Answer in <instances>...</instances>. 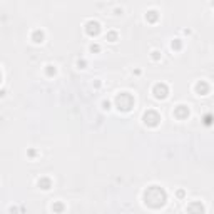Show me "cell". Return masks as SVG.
Instances as JSON below:
<instances>
[{
	"label": "cell",
	"mask_w": 214,
	"mask_h": 214,
	"mask_svg": "<svg viewBox=\"0 0 214 214\" xmlns=\"http://www.w3.org/2000/svg\"><path fill=\"white\" fill-rule=\"evenodd\" d=\"M167 194L162 187L159 186H149L144 191V203L146 206H149L151 209H159L166 204Z\"/></svg>",
	"instance_id": "6da1fadb"
},
{
	"label": "cell",
	"mask_w": 214,
	"mask_h": 214,
	"mask_svg": "<svg viewBox=\"0 0 214 214\" xmlns=\"http://www.w3.org/2000/svg\"><path fill=\"white\" fill-rule=\"evenodd\" d=\"M116 105H117L119 110H122V112H129V110L134 107V97L131 96L129 92H121L116 97Z\"/></svg>",
	"instance_id": "7a4b0ae2"
},
{
	"label": "cell",
	"mask_w": 214,
	"mask_h": 214,
	"mask_svg": "<svg viewBox=\"0 0 214 214\" xmlns=\"http://www.w3.org/2000/svg\"><path fill=\"white\" fill-rule=\"evenodd\" d=\"M159 122H160V116L156 110H147V112L144 114V124L146 126L156 127V126H159Z\"/></svg>",
	"instance_id": "3957f363"
},
{
	"label": "cell",
	"mask_w": 214,
	"mask_h": 214,
	"mask_svg": "<svg viewBox=\"0 0 214 214\" xmlns=\"http://www.w3.org/2000/svg\"><path fill=\"white\" fill-rule=\"evenodd\" d=\"M152 92H154V97H156V99H166L167 94H169V87H167L164 82H159V84L154 85Z\"/></svg>",
	"instance_id": "277c9868"
},
{
	"label": "cell",
	"mask_w": 214,
	"mask_h": 214,
	"mask_svg": "<svg viewBox=\"0 0 214 214\" xmlns=\"http://www.w3.org/2000/svg\"><path fill=\"white\" fill-rule=\"evenodd\" d=\"M85 32H87V35H90V37H97L101 34V24L96 22V20H89V22L85 24Z\"/></svg>",
	"instance_id": "5b68a950"
},
{
	"label": "cell",
	"mask_w": 214,
	"mask_h": 214,
	"mask_svg": "<svg viewBox=\"0 0 214 214\" xmlns=\"http://www.w3.org/2000/svg\"><path fill=\"white\" fill-rule=\"evenodd\" d=\"M189 116V109L186 105H178L174 109V117H178V119H186Z\"/></svg>",
	"instance_id": "8992f818"
},
{
	"label": "cell",
	"mask_w": 214,
	"mask_h": 214,
	"mask_svg": "<svg viewBox=\"0 0 214 214\" xmlns=\"http://www.w3.org/2000/svg\"><path fill=\"white\" fill-rule=\"evenodd\" d=\"M208 90H209V85L206 84V82H197L196 92L199 94V96H206V94H208Z\"/></svg>",
	"instance_id": "52a82bcc"
},
{
	"label": "cell",
	"mask_w": 214,
	"mask_h": 214,
	"mask_svg": "<svg viewBox=\"0 0 214 214\" xmlns=\"http://www.w3.org/2000/svg\"><path fill=\"white\" fill-rule=\"evenodd\" d=\"M39 187L44 189V191H49V189L52 187V181L49 178H40L39 179Z\"/></svg>",
	"instance_id": "ba28073f"
},
{
	"label": "cell",
	"mask_w": 214,
	"mask_h": 214,
	"mask_svg": "<svg viewBox=\"0 0 214 214\" xmlns=\"http://www.w3.org/2000/svg\"><path fill=\"white\" fill-rule=\"evenodd\" d=\"M157 19H159V14L156 10H149L146 14V20L147 22H151V24H154V22H157Z\"/></svg>",
	"instance_id": "9c48e42d"
},
{
	"label": "cell",
	"mask_w": 214,
	"mask_h": 214,
	"mask_svg": "<svg viewBox=\"0 0 214 214\" xmlns=\"http://www.w3.org/2000/svg\"><path fill=\"white\" fill-rule=\"evenodd\" d=\"M32 40H34L35 44H42L44 42V32L42 30H34V34H32Z\"/></svg>",
	"instance_id": "30bf717a"
},
{
	"label": "cell",
	"mask_w": 214,
	"mask_h": 214,
	"mask_svg": "<svg viewBox=\"0 0 214 214\" xmlns=\"http://www.w3.org/2000/svg\"><path fill=\"white\" fill-rule=\"evenodd\" d=\"M187 211H204V208H203V206H201L199 203H196V204L187 206Z\"/></svg>",
	"instance_id": "8fae6325"
},
{
	"label": "cell",
	"mask_w": 214,
	"mask_h": 214,
	"mask_svg": "<svg viewBox=\"0 0 214 214\" xmlns=\"http://www.w3.org/2000/svg\"><path fill=\"white\" fill-rule=\"evenodd\" d=\"M107 40H109V42H116L117 40V32H114V30L107 32Z\"/></svg>",
	"instance_id": "7c38bea8"
},
{
	"label": "cell",
	"mask_w": 214,
	"mask_h": 214,
	"mask_svg": "<svg viewBox=\"0 0 214 214\" xmlns=\"http://www.w3.org/2000/svg\"><path fill=\"white\" fill-rule=\"evenodd\" d=\"M52 209H54V211H55V212H62L64 209H65V206H64L62 203H55V204L52 206Z\"/></svg>",
	"instance_id": "4fadbf2b"
},
{
	"label": "cell",
	"mask_w": 214,
	"mask_h": 214,
	"mask_svg": "<svg viewBox=\"0 0 214 214\" xmlns=\"http://www.w3.org/2000/svg\"><path fill=\"white\" fill-rule=\"evenodd\" d=\"M47 75H55V67L54 65H47Z\"/></svg>",
	"instance_id": "5bb4252c"
},
{
	"label": "cell",
	"mask_w": 214,
	"mask_h": 214,
	"mask_svg": "<svg viewBox=\"0 0 214 214\" xmlns=\"http://www.w3.org/2000/svg\"><path fill=\"white\" fill-rule=\"evenodd\" d=\"M99 50H101V47H99L97 44H92V45H90V52H99Z\"/></svg>",
	"instance_id": "9a60e30c"
},
{
	"label": "cell",
	"mask_w": 214,
	"mask_h": 214,
	"mask_svg": "<svg viewBox=\"0 0 214 214\" xmlns=\"http://www.w3.org/2000/svg\"><path fill=\"white\" fill-rule=\"evenodd\" d=\"M172 49H176V50H179V49H181V42H179V40L172 42Z\"/></svg>",
	"instance_id": "2e32d148"
},
{
	"label": "cell",
	"mask_w": 214,
	"mask_h": 214,
	"mask_svg": "<svg viewBox=\"0 0 214 214\" xmlns=\"http://www.w3.org/2000/svg\"><path fill=\"white\" fill-rule=\"evenodd\" d=\"M152 59H154V60H159V52H157V50L152 52Z\"/></svg>",
	"instance_id": "e0dca14e"
},
{
	"label": "cell",
	"mask_w": 214,
	"mask_h": 214,
	"mask_svg": "<svg viewBox=\"0 0 214 214\" xmlns=\"http://www.w3.org/2000/svg\"><path fill=\"white\" fill-rule=\"evenodd\" d=\"M0 79H2V74H0Z\"/></svg>",
	"instance_id": "ac0fdd59"
}]
</instances>
